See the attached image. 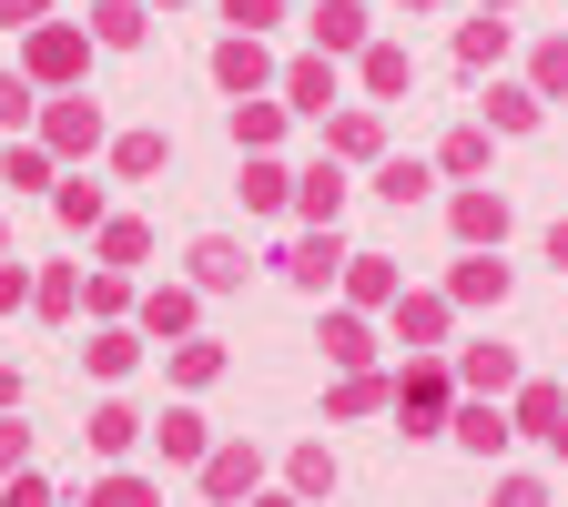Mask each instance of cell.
<instances>
[{"label":"cell","instance_id":"6da1fadb","mask_svg":"<svg viewBox=\"0 0 568 507\" xmlns=\"http://www.w3.org/2000/svg\"><path fill=\"white\" fill-rule=\"evenodd\" d=\"M386 396H396V416H406V437H437V426L457 416V386H447V366H437V355H416V366H406Z\"/></svg>","mask_w":568,"mask_h":507},{"label":"cell","instance_id":"7a4b0ae2","mask_svg":"<svg viewBox=\"0 0 568 507\" xmlns=\"http://www.w3.org/2000/svg\"><path fill=\"white\" fill-rule=\"evenodd\" d=\"M82 61H92L82 31H71V21H41V31H31V71H21V82H31V92H41V82H82Z\"/></svg>","mask_w":568,"mask_h":507},{"label":"cell","instance_id":"3957f363","mask_svg":"<svg viewBox=\"0 0 568 507\" xmlns=\"http://www.w3.org/2000/svg\"><path fill=\"white\" fill-rule=\"evenodd\" d=\"M447 224H457V244H467V254H497V244H508V193L467 183V193L447 203Z\"/></svg>","mask_w":568,"mask_h":507},{"label":"cell","instance_id":"277c9868","mask_svg":"<svg viewBox=\"0 0 568 507\" xmlns=\"http://www.w3.org/2000/svg\"><path fill=\"white\" fill-rule=\"evenodd\" d=\"M284 274H295L305 295H325V284L345 274V244H335V224H325V234H295V244H284Z\"/></svg>","mask_w":568,"mask_h":507},{"label":"cell","instance_id":"5b68a950","mask_svg":"<svg viewBox=\"0 0 568 507\" xmlns=\"http://www.w3.org/2000/svg\"><path fill=\"white\" fill-rule=\"evenodd\" d=\"M92 142H102V112H92L82 92L41 112V153H92Z\"/></svg>","mask_w":568,"mask_h":507},{"label":"cell","instance_id":"8992f818","mask_svg":"<svg viewBox=\"0 0 568 507\" xmlns=\"http://www.w3.org/2000/svg\"><path fill=\"white\" fill-rule=\"evenodd\" d=\"M284 112H315V122L335 112V61L325 51L315 61H284Z\"/></svg>","mask_w":568,"mask_h":507},{"label":"cell","instance_id":"52a82bcc","mask_svg":"<svg viewBox=\"0 0 568 507\" xmlns=\"http://www.w3.org/2000/svg\"><path fill=\"white\" fill-rule=\"evenodd\" d=\"M447 426H457V447H477V457H508V437H518V426L497 416V396H467Z\"/></svg>","mask_w":568,"mask_h":507},{"label":"cell","instance_id":"ba28073f","mask_svg":"<svg viewBox=\"0 0 568 507\" xmlns=\"http://www.w3.org/2000/svg\"><path fill=\"white\" fill-rule=\"evenodd\" d=\"M396 345L437 355V345H447V295H396Z\"/></svg>","mask_w":568,"mask_h":507},{"label":"cell","instance_id":"9c48e42d","mask_svg":"<svg viewBox=\"0 0 568 507\" xmlns=\"http://www.w3.org/2000/svg\"><path fill=\"white\" fill-rule=\"evenodd\" d=\"M254 477H264V457H254V447H213V457H203V497H224V507H234V497H254Z\"/></svg>","mask_w":568,"mask_h":507},{"label":"cell","instance_id":"30bf717a","mask_svg":"<svg viewBox=\"0 0 568 507\" xmlns=\"http://www.w3.org/2000/svg\"><path fill=\"white\" fill-rule=\"evenodd\" d=\"M315 51H366V0H315Z\"/></svg>","mask_w":568,"mask_h":507},{"label":"cell","instance_id":"8fae6325","mask_svg":"<svg viewBox=\"0 0 568 507\" xmlns=\"http://www.w3.org/2000/svg\"><path fill=\"white\" fill-rule=\"evenodd\" d=\"M213 82H224V92H264V82H274V61H264V41H244V31H234L224 51H213Z\"/></svg>","mask_w":568,"mask_h":507},{"label":"cell","instance_id":"7c38bea8","mask_svg":"<svg viewBox=\"0 0 568 507\" xmlns=\"http://www.w3.org/2000/svg\"><path fill=\"white\" fill-rule=\"evenodd\" d=\"M295 213H305V224L325 234V224H335V213H345V173H335V163H315V173H295Z\"/></svg>","mask_w":568,"mask_h":507},{"label":"cell","instance_id":"4fadbf2b","mask_svg":"<svg viewBox=\"0 0 568 507\" xmlns=\"http://www.w3.org/2000/svg\"><path fill=\"white\" fill-rule=\"evenodd\" d=\"M325 142H335L345 163H376V153H386V122H376V112H325Z\"/></svg>","mask_w":568,"mask_h":507},{"label":"cell","instance_id":"5bb4252c","mask_svg":"<svg viewBox=\"0 0 568 507\" xmlns=\"http://www.w3.org/2000/svg\"><path fill=\"white\" fill-rule=\"evenodd\" d=\"M447 305H508V264H497V254H467L457 284H447Z\"/></svg>","mask_w":568,"mask_h":507},{"label":"cell","instance_id":"9a60e30c","mask_svg":"<svg viewBox=\"0 0 568 507\" xmlns=\"http://www.w3.org/2000/svg\"><path fill=\"white\" fill-rule=\"evenodd\" d=\"M193 284H203V295H234V284H244V244L203 234V244H193Z\"/></svg>","mask_w":568,"mask_h":507},{"label":"cell","instance_id":"2e32d148","mask_svg":"<svg viewBox=\"0 0 568 507\" xmlns=\"http://www.w3.org/2000/svg\"><path fill=\"white\" fill-rule=\"evenodd\" d=\"M457 376H467L477 396H508V386H518V355H508V345H467V355H457Z\"/></svg>","mask_w":568,"mask_h":507},{"label":"cell","instance_id":"e0dca14e","mask_svg":"<svg viewBox=\"0 0 568 507\" xmlns=\"http://www.w3.org/2000/svg\"><path fill=\"white\" fill-rule=\"evenodd\" d=\"M142 335H193V284H153L142 295Z\"/></svg>","mask_w":568,"mask_h":507},{"label":"cell","instance_id":"ac0fdd59","mask_svg":"<svg viewBox=\"0 0 568 507\" xmlns=\"http://www.w3.org/2000/svg\"><path fill=\"white\" fill-rule=\"evenodd\" d=\"M82 366H92V376H132V366H142V335H132V325H102V335L82 345Z\"/></svg>","mask_w":568,"mask_h":507},{"label":"cell","instance_id":"d6986e66","mask_svg":"<svg viewBox=\"0 0 568 507\" xmlns=\"http://www.w3.org/2000/svg\"><path fill=\"white\" fill-rule=\"evenodd\" d=\"M406 82H416V51H396V41H366V92H376V102H396Z\"/></svg>","mask_w":568,"mask_h":507},{"label":"cell","instance_id":"ffe728a7","mask_svg":"<svg viewBox=\"0 0 568 507\" xmlns=\"http://www.w3.org/2000/svg\"><path fill=\"white\" fill-rule=\"evenodd\" d=\"M538 112H548V102H538L528 82H497V92H487V132H538Z\"/></svg>","mask_w":568,"mask_h":507},{"label":"cell","instance_id":"44dd1931","mask_svg":"<svg viewBox=\"0 0 568 507\" xmlns=\"http://www.w3.org/2000/svg\"><path fill=\"white\" fill-rule=\"evenodd\" d=\"M244 203H254V213H295V173L254 153V163H244Z\"/></svg>","mask_w":568,"mask_h":507},{"label":"cell","instance_id":"7402d4cb","mask_svg":"<svg viewBox=\"0 0 568 507\" xmlns=\"http://www.w3.org/2000/svg\"><path fill=\"white\" fill-rule=\"evenodd\" d=\"M376 193H386V203H426V193H437V163H406V153H386V163H376Z\"/></svg>","mask_w":568,"mask_h":507},{"label":"cell","instance_id":"603a6c76","mask_svg":"<svg viewBox=\"0 0 568 507\" xmlns=\"http://www.w3.org/2000/svg\"><path fill=\"white\" fill-rule=\"evenodd\" d=\"M558 416H568V396H558L548 376H528V386H518V416H508V426H528V437L548 447V426H558Z\"/></svg>","mask_w":568,"mask_h":507},{"label":"cell","instance_id":"cb8c5ba5","mask_svg":"<svg viewBox=\"0 0 568 507\" xmlns=\"http://www.w3.org/2000/svg\"><path fill=\"white\" fill-rule=\"evenodd\" d=\"M345 295L355 305H396V264L386 254H345Z\"/></svg>","mask_w":568,"mask_h":507},{"label":"cell","instance_id":"d4e9b609","mask_svg":"<svg viewBox=\"0 0 568 507\" xmlns=\"http://www.w3.org/2000/svg\"><path fill=\"white\" fill-rule=\"evenodd\" d=\"M325 355L345 376H366V355H376V335H366V315H325Z\"/></svg>","mask_w":568,"mask_h":507},{"label":"cell","instance_id":"484cf974","mask_svg":"<svg viewBox=\"0 0 568 507\" xmlns=\"http://www.w3.org/2000/svg\"><path fill=\"white\" fill-rule=\"evenodd\" d=\"M142 447V416L132 406H92V457H132Z\"/></svg>","mask_w":568,"mask_h":507},{"label":"cell","instance_id":"4316f807","mask_svg":"<svg viewBox=\"0 0 568 507\" xmlns=\"http://www.w3.org/2000/svg\"><path fill=\"white\" fill-rule=\"evenodd\" d=\"M153 447H163V457H213V447H203V416H193V406H163Z\"/></svg>","mask_w":568,"mask_h":507},{"label":"cell","instance_id":"83f0119b","mask_svg":"<svg viewBox=\"0 0 568 507\" xmlns=\"http://www.w3.org/2000/svg\"><path fill=\"white\" fill-rule=\"evenodd\" d=\"M457 61H467V71H487V61H508V21H487V11H477V21L457 31Z\"/></svg>","mask_w":568,"mask_h":507},{"label":"cell","instance_id":"f1b7e54d","mask_svg":"<svg viewBox=\"0 0 568 507\" xmlns=\"http://www.w3.org/2000/svg\"><path fill=\"white\" fill-rule=\"evenodd\" d=\"M437 173H457V183H467V173H487V122H457V132H447Z\"/></svg>","mask_w":568,"mask_h":507},{"label":"cell","instance_id":"f546056e","mask_svg":"<svg viewBox=\"0 0 568 507\" xmlns=\"http://www.w3.org/2000/svg\"><path fill=\"white\" fill-rule=\"evenodd\" d=\"M51 213H61L71 234H92L102 224V183H51Z\"/></svg>","mask_w":568,"mask_h":507},{"label":"cell","instance_id":"4dcf8cb0","mask_svg":"<svg viewBox=\"0 0 568 507\" xmlns=\"http://www.w3.org/2000/svg\"><path fill=\"white\" fill-rule=\"evenodd\" d=\"M213 376H224V345L183 335V345H173V386H213Z\"/></svg>","mask_w":568,"mask_h":507},{"label":"cell","instance_id":"1f68e13d","mask_svg":"<svg viewBox=\"0 0 568 507\" xmlns=\"http://www.w3.org/2000/svg\"><path fill=\"white\" fill-rule=\"evenodd\" d=\"M92 41L132 51V41H142V0H102V11H92Z\"/></svg>","mask_w":568,"mask_h":507},{"label":"cell","instance_id":"d6a6232c","mask_svg":"<svg viewBox=\"0 0 568 507\" xmlns=\"http://www.w3.org/2000/svg\"><path fill=\"white\" fill-rule=\"evenodd\" d=\"M528 92H538V102H568V41H538V61H528Z\"/></svg>","mask_w":568,"mask_h":507},{"label":"cell","instance_id":"836d02e7","mask_svg":"<svg viewBox=\"0 0 568 507\" xmlns=\"http://www.w3.org/2000/svg\"><path fill=\"white\" fill-rule=\"evenodd\" d=\"M163 153H173L163 132H122V142H112V163H122L132 183H142V173H163Z\"/></svg>","mask_w":568,"mask_h":507},{"label":"cell","instance_id":"e575fe53","mask_svg":"<svg viewBox=\"0 0 568 507\" xmlns=\"http://www.w3.org/2000/svg\"><path fill=\"white\" fill-rule=\"evenodd\" d=\"M274 132H284V102H244V112H234V142H244V153H264Z\"/></svg>","mask_w":568,"mask_h":507},{"label":"cell","instance_id":"d590c367","mask_svg":"<svg viewBox=\"0 0 568 507\" xmlns=\"http://www.w3.org/2000/svg\"><path fill=\"white\" fill-rule=\"evenodd\" d=\"M284 477H295V497H335V457H325V447H295V467H284Z\"/></svg>","mask_w":568,"mask_h":507},{"label":"cell","instance_id":"8d00e7d4","mask_svg":"<svg viewBox=\"0 0 568 507\" xmlns=\"http://www.w3.org/2000/svg\"><path fill=\"white\" fill-rule=\"evenodd\" d=\"M366 406H386V386H376V376H345V386L325 396V416H366Z\"/></svg>","mask_w":568,"mask_h":507},{"label":"cell","instance_id":"74e56055","mask_svg":"<svg viewBox=\"0 0 568 507\" xmlns=\"http://www.w3.org/2000/svg\"><path fill=\"white\" fill-rule=\"evenodd\" d=\"M102 254H112V274H122V264L153 254V234H142V224H102Z\"/></svg>","mask_w":568,"mask_h":507},{"label":"cell","instance_id":"f35d334b","mask_svg":"<svg viewBox=\"0 0 568 507\" xmlns=\"http://www.w3.org/2000/svg\"><path fill=\"white\" fill-rule=\"evenodd\" d=\"M274 11H284V0H224V21H234L244 41H264V31H274Z\"/></svg>","mask_w":568,"mask_h":507},{"label":"cell","instance_id":"ab89813d","mask_svg":"<svg viewBox=\"0 0 568 507\" xmlns=\"http://www.w3.org/2000/svg\"><path fill=\"white\" fill-rule=\"evenodd\" d=\"M92 507H163V497L142 487V477H102V487H92Z\"/></svg>","mask_w":568,"mask_h":507},{"label":"cell","instance_id":"60d3db41","mask_svg":"<svg viewBox=\"0 0 568 507\" xmlns=\"http://www.w3.org/2000/svg\"><path fill=\"white\" fill-rule=\"evenodd\" d=\"M31 122V82H21V71H0V132H21Z\"/></svg>","mask_w":568,"mask_h":507},{"label":"cell","instance_id":"b9f144b4","mask_svg":"<svg viewBox=\"0 0 568 507\" xmlns=\"http://www.w3.org/2000/svg\"><path fill=\"white\" fill-rule=\"evenodd\" d=\"M71 295H82L71 274H41V284H31V305H41V315H71Z\"/></svg>","mask_w":568,"mask_h":507},{"label":"cell","instance_id":"7bdbcfd3","mask_svg":"<svg viewBox=\"0 0 568 507\" xmlns=\"http://www.w3.org/2000/svg\"><path fill=\"white\" fill-rule=\"evenodd\" d=\"M497 507H548V477H497Z\"/></svg>","mask_w":568,"mask_h":507},{"label":"cell","instance_id":"ee69618b","mask_svg":"<svg viewBox=\"0 0 568 507\" xmlns=\"http://www.w3.org/2000/svg\"><path fill=\"white\" fill-rule=\"evenodd\" d=\"M11 305H31V274H21V264H0V315H11Z\"/></svg>","mask_w":568,"mask_h":507},{"label":"cell","instance_id":"f6af8a7d","mask_svg":"<svg viewBox=\"0 0 568 507\" xmlns=\"http://www.w3.org/2000/svg\"><path fill=\"white\" fill-rule=\"evenodd\" d=\"M0 507H51V487H41V477H11V497H0Z\"/></svg>","mask_w":568,"mask_h":507},{"label":"cell","instance_id":"bcb514c9","mask_svg":"<svg viewBox=\"0 0 568 507\" xmlns=\"http://www.w3.org/2000/svg\"><path fill=\"white\" fill-rule=\"evenodd\" d=\"M31 457V426H0V467H21Z\"/></svg>","mask_w":568,"mask_h":507},{"label":"cell","instance_id":"7dc6e473","mask_svg":"<svg viewBox=\"0 0 568 507\" xmlns=\"http://www.w3.org/2000/svg\"><path fill=\"white\" fill-rule=\"evenodd\" d=\"M0 21H11V31H41V0H0Z\"/></svg>","mask_w":568,"mask_h":507},{"label":"cell","instance_id":"c3c4849f","mask_svg":"<svg viewBox=\"0 0 568 507\" xmlns=\"http://www.w3.org/2000/svg\"><path fill=\"white\" fill-rule=\"evenodd\" d=\"M548 264H558V274H568V224H548Z\"/></svg>","mask_w":568,"mask_h":507},{"label":"cell","instance_id":"681fc988","mask_svg":"<svg viewBox=\"0 0 568 507\" xmlns=\"http://www.w3.org/2000/svg\"><path fill=\"white\" fill-rule=\"evenodd\" d=\"M0 406H21V376H11V366H0Z\"/></svg>","mask_w":568,"mask_h":507},{"label":"cell","instance_id":"f907efd6","mask_svg":"<svg viewBox=\"0 0 568 507\" xmlns=\"http://www.w3.org/2000/svg\"><path fill=\"white\" fill-rule=\"evenodd\" d=\"M548 457H568V416H558V426H548Z\"/></svg>","mask_w":568,"mask_h":507},{"label":"cell","instance_id":"816d5d0a","mask_svg":"<svg viewBox=\"0 0 568 507\" xmlns=\"http://www.w3.org/2000/svg\"><path fill=\"white\" fill-rule=\"evenodd\" d=\"M254 507H305V497H254Z\"/></svg>","mask_w":568,"mask_h":507},{"label":"cell","instance_id":"f5cc1de1","mask_svg":"<svg viewBox=\"0 0 568 507\" xmlns=\"http://www.w3.org/2000/svg\"><path fill=\"white\" fill-rule=\"evenodd\" d=\"M406 11H437V0H406Z\"/></svg>","mask_w":568,"mask_h":507},{"label":"cell","instance_id":"db71d44e","mask_svg":"<svg viewBox=\"0 0 568 507\" xmlns=\"http://www.w3.org/2000/svg\"><path fill=\"white\" fill-rule=\"evenodd\" d=\"M0 264H11V234H0Z\"/></svg>","mask_w":568,"mask_h":507},{"label":"cell","instance_id":"11a10c76","mask_svg":"<svg viewBox=\"0 0 568 507\" xmlns=\"http://www.w3.org/2000/svg\"><path fill=\"white\" fill-rule=\"evenodd\" d=\"M487 11H508V0H487Z\"/></svg>","mask_w":568,"mask_h":507}]
</instances>
